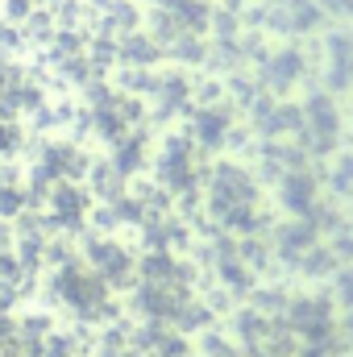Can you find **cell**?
I'll return each instance as SVG.
<instances>
[{
	"mask_svg": "<svg viewBox=\"0 0 353 357\" xmlns=\"http://www.w3.org/2000/svg\"><path fill=\"white\" fill-rule=\"evenodd\" d=\"M341 299H345V303H353V270H345V274H341Z\"/></svg>",
	"mask_w": 353,
	"mask_h": 357,
	"instance_id": "obj_4",
	"label": "cell"
},
{
	"mask_svg": "<svg viewBox=\"0 0 353 357\" xmlns=\"http://www.w3.org/2000/svg\"><path fill=\"white\" fill-rule=\"evenodd\" d=\"M295 320H299L303 337H312V341L329 337V324H333V316H329V303H320V299H303V303L295 307Z\"/></svg>",
	"mask_w": 353,
	"mask_h": 357,
	"instance_id": "obj_2",
	"label": "cell"
},
{
	"mask_svg": "<svg viewBox=\"0 0 353 357\" xmlns=\"http://www.w3.org/2000/svg\"><path fill=\"white\" fill-rule=\"evenodd\" d=\"M96 270L100 274H129V262L117 245H96Z\"/></svg>",
	"mask_w": 353,
	"mask_h": 357,
	"instance_id": "obj_3",
	"label": "cell"
},
{
	"mask_svg": "<svg viewBox=\"0 0 353 357\" xmlns=\"http://www.w3.org/2000/svg\"><path fill=\"white\" fill-rule=\"evenodd\" d=\"M59 287H63V299L75 303V307H96V303L104 299V282L91 278V274H84V270H63Z\"/></svg>",
	"mask_w": 353,
	"mask_h": 357,
	"instance_id": "obj_1",
	"label": "cell"
}]
</instances>
